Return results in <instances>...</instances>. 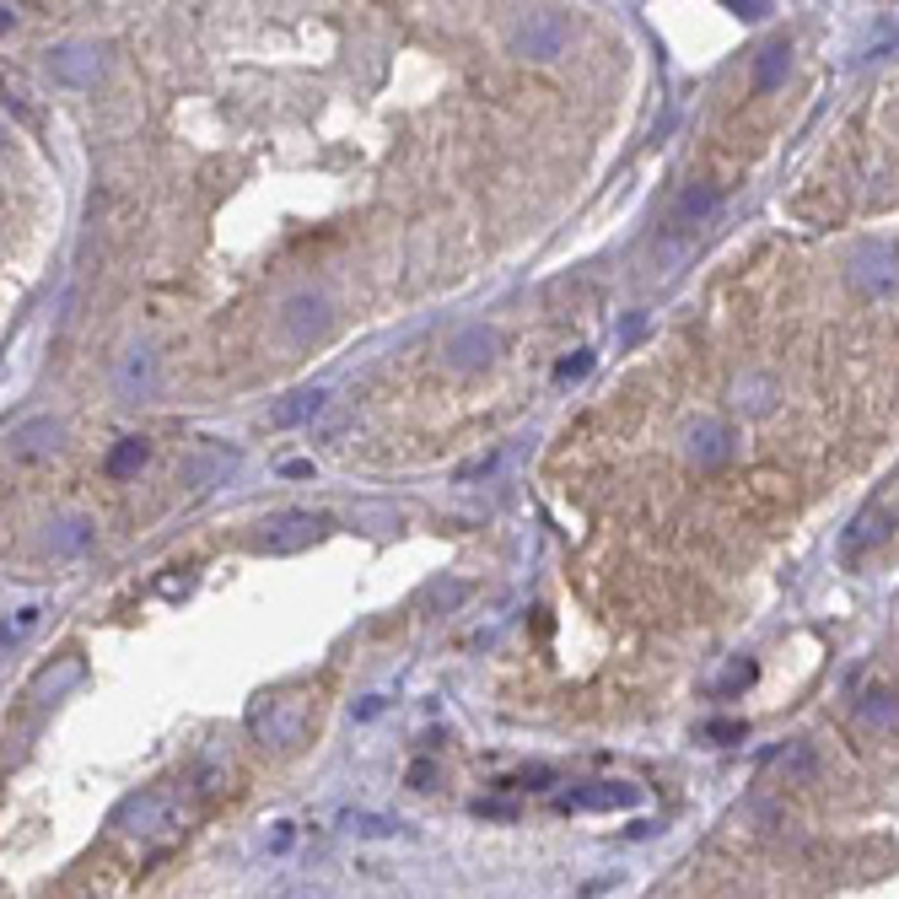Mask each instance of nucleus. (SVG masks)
Wrapping results in <instances>:
<instances>
[{
	"instance_id": "nucleus-11",
	"label": "nucleus",
	"mask_w": 899,
	"mask_h": 899,
	"mask_svg": "<svg viewBox=\"0 0 899 899\" xmlns=\"http://www.w3.org/2000/svg\"><path fill=\"white\" fill-rule=\"evenodd\" d=\"M771 771L781 775L786 786H808V781L819 775V754H814V744H786V749L771 754Z\"/></svg>"
},
{
	"instance_id": "nucleus-17",
	"label": "nucleus",
	"mask_w": 899,
	"mask_h": 899,
	"mask_svg": "<svg viewBox=\"0 0 899 899\" xmlns=\"http://www.w3.org/2000/svg\"><path fill=\"white\" fill-rule=\"evenodd\" d=\"M151 458V448H146V437H125L119 448L108 452V463H103V474L108 480H129V474H140V463Z\"/></svg>"
},
{
	"instance_id": "nucleus-6",
	"label": "nucleus",
	"mask_w": 899,
	"mask_h": 899,
	"mask_svg": "<svg viewBox=\"0 0 899 899\" xmlns=\"http://www.w3.org/2000/svg\"><path fill=\"white\" fill-rule=\"evenodd\" d=\"M323 533H329V517H319V512H280L275 522H264V533L254 539V550H258V555H297V550L319 544Z\"/></svg>"
},
{
	"instance_id": "nucleus-3",
	"label": "nucleus",
	"mask_w": 899,
	"mask_h": 899,
	"mask_svg": "<svg viewBox=\"0 0 899 899\" xmlns=\"http://www.w3.org/2000/svg\"><path fill=\"white\" fill-rule=\"evenodd\" d=\"M566 44H572V22H566V11H555V5L528 11V16L512 27V38H507V49H512L517 60H539V65L561 60Z\"/></svg>"
},
{
	"instance_id": "nucleus-7",
	"label": "nucleus",
	"mask_w": 899,
	"mask_h": 899,
	"mask_svg": "<svg viewBox=\"0 0 899 899\" xmlns=\"http://www.w3.org/2000/svg\"><path fill=\"white\" fill-rule=\"evenodd\" d=\"M329 323H334V313H329V297H319V291H302V297H291V302L280 308V329H286V339H297V345L323 339Z\"/></svg>"
},
{
	"instance_id": "nucleus-21",
	"label": "nucleus",
	"mask_w": 899,
	"mask_h": 899,
	"mask_svg": "<svg viewBox=\"0 0 899 899\" xmlns=\"http://www.w3.org/2000/svg\"><path fill=\"white\" fill-rule=\"evenodd\" d=\"M895 695H884V690H878V695H862V722H873V727H884V722H895Z\"/></svg>"
},
{
	"instance_id": "nucleus-27",
	"label": "nucleus",
	"mask_w": 899,
	"mask_h": 899,
	"mask_svg": "<svg viewBox=\"0 0 899 899\" xmlns=\"http://www.w3.org/2000/svg\"><path fill=\"white\" fill-rule=\"evenodd\" d=\"M431 775H437V771L420 760V765H410V786H415V792H426V786H431Z\"/></svg>"
},
{
	"instance_id": "nucleus-20",
	"label": "nucleus",
	"mask_w": 899,
	"mask_h": 899,
	"mask_svg": "<svg viewBox=\"0 0 899 899\" xmlns=\"http://www.w3.org/2000/svg\"><path fill=\"white\" fill-rule=\"evenodd\" d=\"M87 533H92V528H87L81 517H65V522H55V528H49V544H55L60 555H76V550L87 544Z\"/></svg>"
},
{
	"instance_id": "nucleus-8",
	"label": "nucleus",
	"mask_w": 899,
	"mask_h": 899,
	"mask_svg": "<svg viewBox=\"0 0 899 899\" xmlns=\"http://www.w3.org/2000/svg\"><path fill=\"white\" fill-rule=\"evenodd\" d=\"M496 350H502V334H496V329H485V323H463V329H452V339H448V367H458V372H480V367L496 361Z\"/></svg>"
},
{
	"instance_id": "nucleus-19",
	"label": "nucleus",
	"mask_w": 899,
	"mask_h": 899,
	"mask_svg": "<svg viewBox=\"0 0 899 899\" xmlns=\"http://www.w3.org/2000/svg\"><path fill=\"white\" fill-rule=\"evenodd\" d=\"M76 679H81V657H65V662H60V673L49 668V673H44V679L33 684V695H38V701H49V695H60L65 684H76Z\"/></svg>"
},
{
	"instance_id": "nucleus-16",
	"label": "nucleus",
	"mask_w": 899,
	"mask_h": 899,
	"mask_svg": "<svg viewBox=\"0 0 899 899\" xmlns=\"http://www.w3.org/2000/svg\"><path fill=\"white\" fill-rule=\"evenodd\" d=\"M55 442H60V420H27V426H16V431H11V452H16V458L49 452Z\"/></svg>"
},
{
	"instance_id": "nucleus-25",
	"label": "nucleus",
	"mask_w": 899,
	"mask_h": 899,
	"mask_svg": "<svg viewBox=\"0 0 899 899\" xmlns=\"http://www.w3.org/2000/svg\"><path fill=\"white\" fill-rule=\"evenodd\" d=\"M727 11H738V16H744V22H760V16H771L775 5H771V0H733V5H727Z\"/></svg>"
},
{
	"instance_id": "nucleus-22",
	"label": "nucleus",
	"mask_w": 899,
	"mask_h": 899,
	"mask_svg": "<svg viewBox=\"0 0 899 899\" xmlns=\"http://www.w3.org/2000/svg\"><path fill=\"white\" fill-rule=\"evenodd\" d=\"M345 825H350L356 835H399V830H404V825H393V819H378V814H350Z\"/></svg>"
},
{
	"instance_id": "nucleus-15",
	"label": "nucleus",
	"mask_w": 899,
	"mask_h": 899,
	"mask_svg": "<svg viewBox=\"0 0 899 899\" xmlns=\"http://www.w3.org/2000/svg\"><path fill=\"white\" fill-rule=\"evenodd\" d=\"M727 452H733V442H727V426H716V420H701V426L690 431V458H695L701 469L722 463Z\"/></svg>"
},
{
	"instance_id": "nucleus-5",
	"label": "nucleus",
	"mask_w": 899,
	"mask_h": 899,
	"mask_svg": "<svg viewBox=\"0 0 899 899\" xmlns=\"http://www.w3.org/2000/svg\"><path fill=\"white\" fill-rule=\"evenodd\" d=\"M851 286L867 291V297H884V291H899V243L889 238H873L851 254Z\"/></svg>"
},
{
	"instance_id": "nucleus-12",
	"label": "nucleus",
	"mask_w": 899,
	"mask_h": 899,
	"mask_svg": "<svg viewBox=\"0 0 899 899\" xmlns=\"http://www.w3.org/2000/svg\"><path fill=\"white\" fill-rule=\"evenodd\" d=\"M323 404H329V388H297V393H286L275 410H269V426H302V420H313Z\"/></svg>"
},
{
	"instance_id": "nucleus-2",
	"label": "nucleus",
	"mask_w": 899,
	"mask_h": 899,
	"mask_svg": "<svg viewBox=\"0 0 899 899\" xmlns=\"http://www.w3.org/2000/svg\"><path fill=\"white\" fill-rule=\"evenodd\" d=\"M308 722H313V701L302 690H291V684L264 690L254 706H249V733H254L264 749H280V754L308 738Z\"/></svg>"
},
{
	"instance_id": "nucleus-13",
	"label": "nucleus",
	"mask_w": 899,
	"mask_h": 899,
	"mask_svg": "<svg viewBox=\"0 0 899 899\" xmlns=\"http://www.w3.org/2000/svg\"><path fill=\"white\" fill-rule=\"evenodd\" d=\"M55 76H60V81H70V87H87V81H97V76H103V55H97L92 44H70V49H60V55H55Z\"/></svg>"
},
{
	"instance_id": "nucleus-23",
	"label": "nucleus",
	"mask_w": 899,
	"mask_h": 899,
	"mask_svg": "<svg viewBox=\"0 0 899 899\" xmlns=\"http://www.w3.org/2000/svg\"><path fill=\"white\" fill-rule=\"evenodd\" d=\"M701 738H706V744H744V738H749V727H744V722H706V727H701Z\"/></svg>"
},
{
	"instance_id": "nucleus-28",
	"label": "nucleus",
	"mask_w": 899,
	"mask_h": 899,
	"mask_svg": "<svg viewBox=\"0 0 899 899\" xmlns=\"http://www.w3.org/2000/svg\"><path fill=\"white\" fill-rule=\"evenodd\" d=\"M280 474H286V480H308V474H313V463H308V458H297V463H286Z\"/></svg>"
},
{
	"instance_id": "nucleus-18",
	"label": "nucleus",
	"mask_w": 899,
	"mask_h": 899,
	"mask_svg": "<svg viewBox=\"0 0 899 899\" xmlns=\"http://www.w3.org/2000/svg\"><path fill=\"white\" fill-rule=\"evenodd\" d=\"M760 679V662L754 657H733L727 668H722V679H716V695L727 701V695H738V690H749Z\"/></svg>"
},
{
	"instance_id": "nucleus-10",
	"label": "nucleus",
	"mask_w": 899,
	"mask_h": 899,
	"mask_svg": "<svg viewBox=\"0 0 899 899\" xmlns=\"http://www.w3.org/2000/svg\"><path fill=\"white\" fill-rule=\"evenodd\" d=\"M895 533V507H867V512L856 517L851 528H845V539H840V550L845 555H862L867 544H884Z\"/></svg>"
},
{
	"instance_id": "nucleus-14",
	"label": "nucleus",
	"mask_w": 899,
	"mask_h": 899,
	"mask_svg": "<svg viewBox=\"0 0 899 899\" xmlns=\"http://www.w3.org/2000/svg\"><path fill=\"white\" fill-rule=\"evenodd\" d=\"M792 70V44L786 38H771L760 55H754V92H775Z\"/></svg>"
},
{
	"instance_id": "nucleus-9",
	"label": "nucleus",
	"mask_w": 899,
	"mask_h": 899,
	"mask_svg": "<svg viewBox=\"0 0 899 899\" xmlns=\"http://www.w3.org/2000/svg\"><path fill=\"white\" fill-rule=\"evenodd\" d=\"M716 205H722V189L701 178V184H690V189L679 194V205L668 210V227H673V232H695L701 221L716 216Z\"/></svg>"
},
{
	"instance_id": "nucleus-1",
	"label": "nucleus",
	"mask_w": 899,
	"mask_h": 899,
	"mask_svg": "<svg viewBox=\"0 0 899 899\" xmlns=\"http://www.w3.org/2000/svg\"><path fill=\"white\" fill-rule=\"evenodd\" d=\"M184 819H189V808L168 786H151V792H135V797H125L114 808L108 830L125 840V845H135V851H157V845H168V840L184 830Z\"/></svg>"
},
{
	"instance_id": "nucleus-26",
	"label": "nucleus",
	"mask_w": 899,
	"mask_h": 899,
	"mask_svg": "<svg viewBox=\"0 0 899 899\" xmlns=\"http://www.w3.org/2000/svg\"><path fill=\"white\" fill-rule=\"evenodd\" d=\"M33 620H38V609H16V625H5V646L16 642V636H27V631H33Z\"/></svg>"
},
{
	"instance_id": "nucleus-4",
	"label": "nucleus",
	"mask_w": 899,
	"mask_h": 899,
	"mask_svg": "<svg viewBox=\"0 0 899 899\" xmlns=\"http://www.w3.org/2000/svg\"><path fill=\"white\" fill-rule=\"evenodd\" d=\"M636 803H642V786H631V781H577V786L555 792L561 814H620Z\"/></svg>"
},
{
	"instance_id": "nucleus-24",
	"label": "nucleus",
	"mask_w": 899,
	"mask_h": 899,
	"mask_svg": "<svg viewBox=\"0 0 899 899\" xmlns=\"http://www.w3.org/2000/svg\"><path fill=\"white\" fill-rule=\"evenodd\" d=\"M592 372V350H577V356H566L561 367H555V383H581Z\"/></svg>"
}]
</instances>
